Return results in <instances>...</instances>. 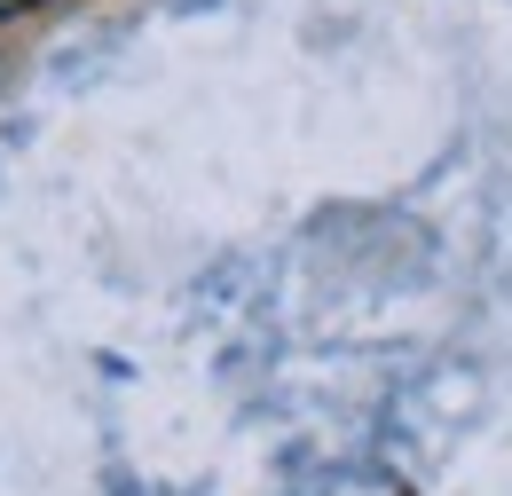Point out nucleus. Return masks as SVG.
I'll use <instances>...</instances> for the list:
<instances>
[{
    "instance_id": "nucleus-1",
    "label": "nucleus",
    "mask_w": 512,
    "mask_h": 496,
    "mask_svg": "<svg viewBox=\"0 0 512 496\" xmlns=\"http://www.w3.org/2000/svg\"><path fill=\"white\" fill-rule=\"evenodd\" d=\"M24 8H40V0H0V16H24Z\"/></svg>"
}]
</instances>
